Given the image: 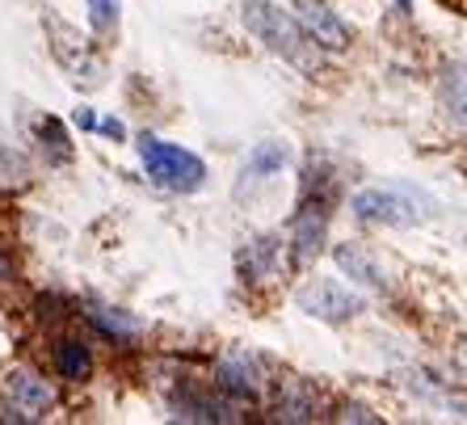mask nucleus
I'll list each match as a JSON object with an SVG mask.
<instances>
[{
	"label": "nucleus",
	"mask_w": 467,
	"mask_h": 425,
	"mask_svg": "<svg viewBox=\"0 0 467 425\" xmlns=\"http://www.w3.org/2000/svg\"><path fill=\"white\" fill-rule=\"evenodd\" d=\"M88 316L98 320L106 333H114V337H135V333H140V320L122 316V312H114V307H98V312H88Z\"/></svg>",
	"instance_id": "f8f14e48"
},
{
	"label": "nucleus",
	"mask_w": 467,
	"mask_h": 425,
	"mask_svg": "<svg viewBox=\"0 0 467 425\" xmlns=\"http://www.w3.org/2000/svg\"><path fill=\"white\" fill-rule=\"evenodd\" d=\"M349 211L375 228H417L421 219L438 215V202L413 186H370L349 198Z\"/></svg>",
	"instance_id": "f03ea898"
},
{
	"label": "nucleus",
	"mask_w": 467,
	"mask_h": 425,
	"mask_svg": "<svg viewBox=\"0 0 467 425\" xmlns=\"http://www.w3.org/2000/svg\"><path fill=\"white\" fill-rule=\"evenodd\" d=\"M88 22L93 30H114L119 26V0H88Z\"/></svg>",
	"instance_id": "4468645a"
},
{
	"label": "nucleus",
	"mask_w": 467,
	"mask_h": 425,
	"mask_svg": "<svg viewBox=\"0 0 467 425\" xmlns=\"http://www.w3.org/2000/svg\"><path fill=\"white\" fill-rule=\"evenodd\" d=\"M77 127H85V131H93V127H98V119H93L88 109H77Z\"/></svg>",
	"instance_id": "f3484780"
},
{
	"label": "nucleus",
	"mask_w": 467,
	"mask_h": 425,
	"mask_svg": "<svg viewBox=\"0 0 467 425\" xmlns=\"http://www.w3.org/2000/svg\"><path fill=\"white\" fill-rule=\"evenodd\" d=\"M43 148H51V161H72V148H67V135H64V127L55 119H47L43 122Z\"/></svg>",
	"instance_id": "ddd939ff"
},
{
	"label": "nucleus",
	"mask_w": 467,
	"mask_h": 425,
	"mask_svg": "<svg viewBox=\"0 0 467 425\" xmlns=\"http://www.w3.org/2000/svg\"><path fill=\"white\" fill-rule=\"evenodd\" d=\"M240 22H244V30H249L265 51L283 55L286 64L304 67V72H316V64H320L316 43L304 34V26L295 22L291 13L278 9L274 0H244V5H240Z\"/></svg>",
	"instance_id": "f257e3e1"
},
{
	"label": "nucleus",
	"mask_w": 467,
	"mask_h": 425,
	"mask_svg": "<svg viewBox=\"0 0 467 425\" xmlns=\"http://www.w3.org/2000/svg\"><path fill=\"white\" fill-rule=\"evenodd\" d=\"M101 131H106L109 140H122V135H127V127H122L119 119H106V122H101Z\"/></svg>",
	"instance_id": "dca6fc26"
},
{
	"label": "nucleus",
	"mask_w": 467,
	"mask_h": 425,
	"mask_svg": "<svg viewBox=\"0 0 467 425\" xmlns=\"http://www.w3.org/2000/svg\"><path fill=\"white\" fill-rule=\"evenodd\" d=\"M5 392H9L5 417H13V421H38L55 400L47 379H38L34 371H9L5 375Z\"/></svg>",
	"instance_id": "39448f33"
},
{
	"label": "nucleus",
	"mask_w": 467,
	"mask_h": 425,
	"mask_svg": "<svg viewBox=\"0 0 467 425\" xmlns=\"http://www.w3.org/2000/svg\"><path fill=\"white\" fill-rule=\"evenodd\" d=\"M215 375H219V388L240 396V400H257V396L265 392V371H261V362L253 358V354H244V349L223 354Z\"/></svg>",
	"instance_id": "423d86ee"
},
{
	"label": "nucleus",
	"mask_w": 467,
	"mask_h": 425,
	"mask_svg": "<svg viewBox=\"0 0 467 425\" xmlns=\"http://www.w3.org/2000/svg\"><path fill=\"white\" fill-rule=\"evenodd\" d=\"M173 409H177L173 417H182V421H232L228 404L211 400V396H182Z\"/></svg>",
	"instance_id": "9b49d317"
},
{
	"label": "nucleus",
	"mask_w": 467,
	"mask_h": 425,
	"mask_svg": "<svg viewBox=\"0 0 467 425\" xmlns=\"http://www.w3.org/2000/svg\"><path fill=\"white\" fill-rule=\"evenodd\" d=\"M286 161H291V148H286V143H278V140L257 143L249 152V161H244V169H240V186L270 181V177H278L286 169Z\"/></svg>",
	"instance_id": "1a4fd4ad"
},
{
	"label": "nucleus",
	"mask_w": 467,
	"mask_h": 425,
	"mask_svg": "<svg viewBox=\"0 0 467 425\" xmlns=\"http://www.w3.org/2000/svg\"><path fill=\"white\" fill-rule=\"evenodd\" d=\"M341 417H346V421H349V417H354V421H370V425L379 421V417H370L362 404H346V409H341Z\"/></svg>",
	"instance_id": "2eb2a0df"
},
{
	"label": "nucleus",
	"mask_w": 467,
	"mask_h": 425,
	"mask_svg": "<svg viewBox=\"0 0 467 425\" xmlns=\"http://www.w3.org/2000/svg\"><path fill=\"white\" fill-rule=\"evenodd\" d=\"M333 262H337L341 274H349L358 286H370V291H388V270H383L375 257H370L362 244H337L333 249Z\"/></svg>",
	"instance_id": "6e6552de"
},
{
	"label": "nucleus",
	"mask_w": 467,
	"mask_h": 425,
	"mask_svg": "<svg viewBox=\"0 0 467 425\" xmlns=\"http://www.w3.org/2000/svg\"><path fill=\"white\" fill-rule=\"evenodd\" d=\"M140 161H143V173L152 177L156 186L173 190V194H194L207 181L202 156L185 152V148H177L169 140H156V135H143L140 140Z\"/></svg>",
	"instance_id": "7ed1b4c3"
},
{
	"label": "nucleus",
	"mask_w": 467,
	"mask_h": 425,
	"mask_svg": "<svg viewBox=\"0 0 467 425\" xmlns=\"http://www.w3.org/2000/svg\"><path fill=\"white\" fill-rule=\"evenodd\" d=\"M295 304L304 307L307 316L325 320V325H346V320H354L362 312V299L349 286L333 283V278H316V283L299 286V295H295Z\"/></svg>",
	"instance_id": "20e7f679"
},
{
	"label": "nucleus",
	"mask_w": 467,
	"mask_h": 425,
	"mask_svg": "<svg viewBox=\"0 0 467 425\" xmlns=\"http://www.w3.org/2000/svg\"><path fill=\"white\" fill-rule=\"evenodd\" d=\"M55 367H59V375L64 379H88V371H93V354H88L85 341H59V349H55Z\"/></svg>",
	"instance_id": "9d476101"
},
{
	"label": "nucleus",
	"mask_w": 467,
	"mask_h": 425,
	"mask_svg": "<svg viewBox=\"0 0 467 425\" xmlns=\"http://www.w3.org/2000/svg\"><path fill=\"white\" fill-rule=\"evenodd\" d=\"M295 9H299V26H304V34L316 47H328V51L349 47V26L328 9L325 0H295Z\"/></svg>",
	"instance_id": "0eeeda50"
},
{
	"label": "nucleus",
	"mask_w": 467,
	"mask_h": 425,
	"mask_svg": "<svg viewBox=\"0 0 467 425\" xmlns=\"http://www.w3.org/2000/svg\"><path fill=\"white\" fill-rule=\"evenodd\" d=\"M5 278H13V265L5 262V257H0V283H5Z\"/></svg>",
	"instance_id": "a211bd4d"
}]
</instances>
